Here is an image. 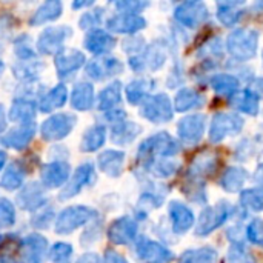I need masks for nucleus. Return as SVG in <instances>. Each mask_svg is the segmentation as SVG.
I'll return each mask as SVG.
<instances>
[{
  "mask_svg": "<svg viewBox=\"0 0 263 263\" xmlns=\"http://www.w3.org/2000/svg\"><path fill=\"white\" fill-rule=\"evenodd\" d=\"M97 217V211L86 205H71L62 210L55 219V233L66 236L76 230L91 223Z\"/></svg>",
  "mask_w": 263,
  "mask_h": 263,
  "instance_id": "obj_1",
  "label": "nucleus"
},
{
  "mask_svg": "<svg viewBox=\"0 0 263 263\" xmlns=\"http://www.w3.org/2000/svg\"><path fill=\"white\" fill-rule=\"evenodd\" d=\"M179 151V145L176 140H173L166 133L156 134L149 139H146L140 146H139V154L137 159L143 163H149L156 160V157H168L174 156Z\"/></svg>",
  "mask_w": 263,
  "mask_h": 263,
  "instance_id": "obj_2",
  "label": "nucleus"
},
{
  "mask_svg": "<svg viewBox=\"0 0 263 263\" xmlns=\"http://www.w3.org/2000/svg\"><path fill=\"white\" fill-rule=\"evenodd\" d=\"M96 180H97V173H96L94 165L89 162L82 163L76 168L74 174L69 176L66 183L62 186L59 199L60 200H69V199L79 196L83 188L92 186L96 183Z\"/></svg>",
  "mask_w": 263,
  "mask_h": 263,
  "instance_id": "obj_3",
  "label": "nucleus"
},
{
  "mask_svg": "<svg viewBox=\"0 0 263 263\" xmlns=\"http://www.w3.org/2000/svg\"><path fill=\"white\" fill-rule=\"evenodd\" d=\"M77 123V117L60 112L49 116L42 125H40V136L45 142H59L63 140L66 136L71 134Z\"/></svg>",
  "mask_w": 263,
  "mask_h": 263,
  "instance_id": "obj_4",
  "label": "nucleus"
},
{
  "mask_svg": "<svg viewBox=\"0 0 263 263\" xmlns=\"http://www.w3.org/2000/svg\"><path fill=\"white\" fill-rule=\"evenodd\" d=\"M54 63L57 69V76L62 80L72 79L86 63V57L79 49L71 48H62L54 54Z\"/></svg>",
  "mask_w": 263,
  "mask_h": 263,
  "instance_id": "obj_5",
  "label": "nucleus"
},
{
  "mask_svg": "<svg viewBox=\"0 0 263 263\" xmlns=\"http://www.w3.org/2000/svg\"><path fill=\"white\" fill-rule=\"evenodd\" d=\"M140 114L154 123H165L173 117V106L166 94L146 96L142 102Z\"/></svg>",
  "mask_w": 263,
  "mask_h": 263,
  "instance_id": "obj_6",
  "label": "nucleus"
},
{
  "mask_svg": "<svg viewBox=\"0 0 263 263\" xmlns=\"http://www.w3.org/2000/svg\"><path fill=\"white\" fill-rule=\"evenodd\" d=\"M123 71V63L111 55H96L91 62L85 63V72L92 80H105L116 77Z\"/></svg>",
  "mask_w": 263,
  "mask_h": 263,
  "instance_id": "obj_7",
  "label": "nucleus"
},
{
  "mask_svg": "<svg viewBox=\"0 0 263 263\" xmlns=\"http://www.w3.org/2000/svg\"><path fill=\"white\" fill-rule=\"evenodd\" d=\"M72 34V31L68 26H49L45 28L39 39H37V51L45 55H54L59 49L63 48L65 40Z\"/></svg>",
  "mask_w": 263,
  "mask_h": 263,
  "instance_id": "obj_8",
  "label": "nucleus"
},
{
  "mask_svg": "<svg viewBox=\"0 0 263 263\" xmlns=\"http://www.w3.org/2000/svg\"><path fill=\"white\" fill-rule=\"evenodd\" d=\"M257 46V34L253 31L239 29L228 39V51L240 60H247L254 55Z\"/></svg>",
  "mask_w": 263,
  "mask_h": 263,
  "instance_id": "obj_9",
  "label": "nucleus"
},
{
  "mask_svg": "<svg viewBox=\"0 0 263 263\" xmlns=\"http://www.w3.org/2000/svg\"><path fill=\"white\" fill-rule=\"evenodd\" d=\"M35 133H37V126L34 122L18 123V126L6 131L0 140L6 148L22 151L32 142V139L35 137Z\"/></svg>",
  "mask_w": 263,
  "mask_h": 263,
  "instance_id": "obj_10",
  "label": "nucleus"
},
{
  "mask_svg": "<svg viewBox=\"0 0 263 263\" xmlns=\"http://www.w3.org/2000/svg\"><path fill=\"white\" fill-rule=\"evenodd\" d=\"M69 176H71V166L65 160H60V159L43 165L40 170V180L43 186L48 190L62 188L69 179Z\"/></svg>",
  "mask_w": 263,
  "mask_h": 263,
  "instance_id": "obj_11",
  "label": "nucleus"
},
{
  "mask_svg": "<svg viewBox=\"0 0 263 263\" xmlns=\"http://www.w3.org/2000/svg\"><path fill=\"white\" fill-rule=\"evenodd\" d=\"M233 206L230 203H217L216 206H210L205 210L200 216L199 227H197V234H208L213 230L219 228L233 213Z\"/></svg>",
  "mask_w": 263,
  "mask_h": 263,
  "instance_id": "obj_12",
  "label": "nucleus"
},
{
  "mask_svg": "<svg viewBox=\"0 0 263 263\" xmlns=\"http://www.w3.org/2000/svg\"><path fill=\"white\" fill-rule=\"evenodd\" d=\"M83 46L88 52L94 55H103V54H108L116 46V39L111 35V32L97 26V28L88 29L83 39Z\"/></svg>",
  "mask_w": 263,
  "mask_h": 263,
  "instance_id": "obj_13",
  "label": "nucleus"
},
{
  "mask_svg": "<svg viewBox=\"0 0 263 263\" xmlns=\"http://www.w3.org/2000/svg\"><path fill=\"white\" fill-rule=\"evenodd\" d=\"M17 251L25 262H40L48 254V240L40 234H29L20 240Z\"/></svg>",
  "mask_w": 263,
  "mask_h": 263,
  "instance_id": "obj_14",
  "label": "nucleus"
},
{
  "mask_svg": "<svg viewBox=\"0 0 263 263\" xmlns=\"http://www.w3.org/2000/svg\"><path fill=\"white\" fill-rule=\"evenodd\" d=\"M137 237V223L129 217L123 216L116 219L108 228V239L116 245H128Z\"/></svg>",
  "mask_w": 263,
  "mask_h": 263,
  "instance_id": "obj_15",
  "label": "nucleus"
},
{
  "mask_svg": "<svg viewBox=\"0 0 263 263\" xmlns=\"http://www.w3.org/2000/svg\"><path fill=\"white\" fill-rule=\"evenodd\" d=\"M146 25L145 18L133 12H120L106 20V28L109 32L117 34H136Z\"/></svg>",
  "mask_w": 263,
  "mask_h": 263,
  "instance_id": "obj_16",
  "label": "nucleus"
},
{
  "mask_svg": "<svg viewBox=\"0 0 263 263\" xmlns=\"http://www.w3.org/2000/svg\"><path fill=\"white\" fill-rule=\"evenodd\" d=\"M46 194L40 183L29 182L17 194V205L25 211H37L46 205Z\"/></svg>",
  "mask_w": 263,
  "mask_h": 263,
  "instance_id": "obj_17",
  "label": "nucleus"
},
{
  "mask_svg": "<svg viewBox=\"0 0 263 263\" xmlns=\"http://www.w3.org/2000/svg\"><path fill=\"white\" fill-rule=\"evenodd\" d=\"M242 129V119L233 114H217L213 120L210 137L213 142H220L227 136H233Z\"/></svg>",
  "mask_w": 263,
  "mask_h": 263,
  "instance_id": "obj_18",
  "label": "nucleus"
},
{
  "mask_svg": "<svg viewBox=\"0 0 263 263\" xmlns=\"http://www.w3.org/2000/svg\"><path fill=\"white\" fill-rule=\"evenodd\" d=\"M206 15H208V11L205 5L197 0H190L176 9V18L186 26H196L202 23L206 18Z\"/></svg>",
  "mask_w": 263,
  "mask_h": 263,
  "instance_id": "obj_19",
  "label": "nucleus"
},
{
  "mask_svg": "<svg viewBox=\"0 0 263 263\" xmlns=\"http://www.w3.org/2000/svg\"><path fill=\"white\" fill-rule=\"evenodd\" d=\"M96 94L89 82H77L71 91V106L76 111H89L94 106Z\"/></svg>",
  "mask_w": 263,
  "mask_h": 263,
  "instance_id": "obj_20",
  "label": "nucleus"
},
{
  "mask_svg": "<svg viewBox=\"0 0 263 263\" xmlns=\"http://www.w3.org/2000/svg\"><path fill=\"white\" fill-rule=\"evenodd\" d=\"M205 128V117L202 116H188L179 122L177 131L179 137L188 143H197L203 136Z\"/></svg>",
  "mask_w": 263,
  "mask_h": 263,
  "instance_id": "obj_21",
  "label": "nucleus"
},
{
  "mask_svg": "<svg viewBox=\"0 0 263 263\" xmlns=\"http://www.w3.org/2000/svg\"><path fill=\"white\" fill-rule=\"evenodd\" d=\"M123 163H125V153L116 151V149H108L99 154L97 157V166L102 173H105L109 177H120L123 171Z\"/></svg>",
  "mask_w": 263,
  "mask_h": 263,
  "instance_id": "obj_22",
  "label": "nucleus"
},
{
  "mask_svg": "<svg viewBox=\"0 0 263 263\" xmlns=\"http://www.w3.org/2000/svg\"><path fill=\"white\" fill-rule=\"evenodd\" d=\"M136 251L142 260H148V262H165V260L173 259V254L166 248H163L160 243L153 242L145 237L139 239V242L136 245Z\"/></svg>",
  "mask_w": 263,
  "mask_h": 263,
  "instance_id": "obj_23",
  "label": "nucleus"
},
{
  "mask_svg": "<svg viewBox=\"0 0 263 263\" xmlns=\"http://www.w3.org/2000/svg\"><path fill=\"white\" fill-rule=\"evenodd\" d=\"M170 219H171V223H173V230L179 234L182 233H186L191 227H193V222H194V216H193V211L180 203V202H171L170 203Z\"/></svg>",
  "mask_w": 263,
  "mask_h": 263,
  "instance_id": "obj_24",
  "label": "nucleus"
},
{
  "mask_svg": "<svg viewBox=\"0 0 263 263\" xmlns=\"http://www.w3.org/2000/svg\"><path fill=\"white\" fill-rule=\"evenodd\" d=\"M68 100V89L63 83H59L55 86H52L51 89H48L39 100V109L45 114L62 108Z\"/></svg>",
  "mask_w": 263,
  "mask_h": 263,
  "instance_id": "obj_25",
  "label": "nucleus"
},
{
  "mask_svg": "<svg viewBox=\"0 0 263 263\" xmlns=\"http://www.w3.org/2000/svg\"><path fill=\"white\" fill-rule=\"evenodd\" d=\"M37 114V105L25 97L14 99L11 108H9V120L14 123H26L32 122Z\"/></svg>",
  "mask_w": 263,
  "mask_h": 263,
  "instance_id": "obj_26",
  "label": "nucleus"
},
{
  "mask_svg": "<svg viewBox=\"0 0 263 263\" xmlns=\"http://www.w3.org/2000/svg\"><path fill=\"white\" fill-rule=\"evenodd\" d=\"M140 134V126L133 123V122H126V120H120L112 123L111 126V142L116 145H128L131 143L137 136Z\"/></svg>",
  "mask_w": 263,
  "mask_h": 263,
  "instance_id": "obj_27",
  "label": "nucleus"
},
{
  "mask_svg": "<svg viewBox=\"0 0 263 263\" xmlns=\"http://www.w3.org/2000/svg\"><path fill=\"white\" fill-rule=\"evenodd\" d=\"M62 12H63V6H62L60 0H46L32 14V17L29 18V23L32 26H39V25H43L48 22H54L62 15Z\"/></svg>",
  "mask_w": 263,
  "mask_h": 263,
  "instance_id": "obj_28",
  "label": "nucleus"
},
{
  "mask_svg": "<svg viewBox=\"0 0 263 263\" xmlns=\"http://www.w3.org/2000/svg\"><path fill=\"white\" fill-rule=\"evenodd\" d=\"M120 102H122V83L119 80H114L99 92L96 105L100 111H108L111 108H116Z\"/></svg>",
  "mask_w": 263,
  "mask_h": 263,
  "instance_id": "obj_29",
  "label": "nucleus"
},
{
  "mask_svg": "<svg viewBox=\"0 0 263 263\" xmlns=\"http://www.w3.org/2000/svg\"><path fill=\"white\" fill-rule=\"evenodd\" d=\"M106 142V129L102 125H94L83 133L80 149L83 153H96L99 151Z\"/></svg>",
  "mask_w": 263,
  "mask_h": 263,
  "instance_id": "obj_30",
  "label": "nucleus"
},
{
  "mask_svg": "<svg viewBox=\"0 0 263 263\" xmlns=\"http://www.w3.org/2000/svg\"><path fill=\"white\" fill-rule=\"evenodd\" d=\"M26 170L20 165V162H14L6 166L2 179H0V188L5 191H15L18 190L25 182Z\"/></svg>",
  "mask_w": 263,
  "mask_h": 263,
  "instance_id": "obj_31",
  "label": "nucleus"
},
{
  "mask_svg": "<svg viewBox=\"0 0 263 263\" xmlns=\"http://www.w3.org/2000/svg\"><path fill=\"white\" fill-rule=\"evenodd\" d=\"M42 69H43V65L37 63L35 59H31V60H22V63L14 65L12 72H14L15 79H18L20 82L32 83L39 79Z\"/></svg>",
  "mask_w": 263,
  "mask_h": 263,
  "instance_id": "obj_32",
  "label": "nucleus"
},
{
  "mask_svg": "<svg viewBox=\"0 0 263 263\" xmlns=\"http://www.w3.org/2000/svg\"><path fill=\"white\" fill-rule=\"evenodd\" d=\"M154 86V83L151 80L146 79H139V80H133L128 86H126V99L131 105H139L143 102V99L148 96V92L151 91V88Z\"/></svg>",
  "mask_w": 263,
  "mask_h": 263,
  "instance_id": "obj_33",
  "label": "nucleus"
},
{
  "mask_svg": "<svg viewBox=\"0 0 263 263\" xmlns=\"http://www.w3.org/2000/svg\"><path fill=\"white\" fill-rule=\"evenodd\" d=\"M202 103H203V97L193 89H182L176 96V109L180 112L197 108Z\"/></svg>",
  "mask_w": 263,
  "mask_h": 263,
  "instance_id": "obj_34",
  "label": "nucleus"
},
{
  "mask_svg": "<svg viewBox=\"0 0 263 263\" xmlns=\"http://www.w3.org/2000/svg\"><path fill=\"white\" fill-rule=\"evenodd\" d=\"M233 103L237 109L247 114H257L259 111V103H257V96L251 91H243L242 94H237L233 99Z\"/></svg>",
  "mask_w": 263,
  "mask_h": 263,
  "instance_id": "obj_35",
  "label": "nucleus"
},
{
  "mask_svg": "<svg viewBox=\"0 0 263 263\" xmlns=\"http://www.w3.org/2000/svg\"><path fill=\"white\" fill-rule=\"evenodd\" d=\"M14 54L20 60H31L35 59V49L32 45V40L28 34H22L14 40Z\"/></svg>",
  "mask_w": 263,
  "mask_h": 263,
  "instance_id": "obj_36",
  "label": "nucleus"
},
{
  "mask_svg": "<svg viewBox=\"0 0 263 263\" xmlns=\"http://www.w3.org/2000/svg\"><path fill=\"white\" fill-rule=\"evenodd\" d=\"M247 180V174L240 168H230L222 179V185L227 191H239Z\"/></svg>",
  "mask_w": 263,
  "mask_h": 263,
  "instance_id": "obj_37",
  "label": "nucleus"
},
{
  "mask_svg": "<svg viewBox=\"0 0 263 263\" xmlns=\"http://www.w3.org/2000/svg\"><path fill=\"white\" fill-rule=\"evenodd\" d=\"M15 223V208L11 200L0 199V230L11 228Z\"/></svg>",
  "mask_w": 263,
  "mask_h": 263,
  "instance_id": "obj_38",
  "label": "nucleus"
},
{
  "mask_svg": "<svg viewBox=\"0 0 263 263\" xmlns=\"http://www.w3.org/2000/svg\"><path fill=\"white\" fill-rule=\"evenodd\" d=\"M237 86H239V82L231 76H216L213 79V88L220 94L231 96L234 94V91H237Z\"/></svg>",
  "mask_w": 263,
  "mask_h": 263,
  "instance_id": "obj_39",
  "label": "nucleus"
},
{
  "mask_svg": "<svg viewBox=\"0 0 263 263\" xmlns=\"http://www.w3.org/2000/svg\"><path fill=\"white\" fill-rule=\"evenodd\" d=\"M216 168V156H213V154H202V156H199L196 160H194V163L191 165V173H194V174H199V176H205V174H208V173H211L213 170Z\"/></svg>",
  "mask_w": 263,
  "mask_h": 263,
  "instance_id": "obj_40",
  "label": "nucleus"
},
{
  "mask_svg": "<svg viewBox=\"0 0 263 263\" xmlns=\"http://www.w3.org/2000/svg\"><path fill=\"white\" fill-rule=\"evenodd\" d=\"M72 256V247L66 242H57L48 250V259L52 262H66Z\"/></svg>",
  "mask_w": 263,
  "mask_h": 263,
  "instance_id": "obj_41",
  "label": "nucleus"
},
{
  "mask_svg": "<svg viewBox=\"0 0 263 263\" xmlns=\"http://www.w3.org/2000/svg\"><path fill=\"white\" fill-rule=\"evenodd\" d=\"M103 17H105V9L103 8H96L86 14H83L79 20V26L85 31L88 29H92V28H97L102 22H103Z\"/></svg>",
  "mask_w": 263,
  "mask_h": 263,
  "instance_id": "obj_42",
  "label": "nucleus"
},
{
  "mask_svg": "<svg viewBox=\"0 0 263 263\" xmlns=\"http://www.w3.org/2000/svg\"><path fill=\"white\" fill-rule=\"evenodd\" d=\"M242 203L253 211H263V191L250 190L242 193Z\"/></svg>",
  "mask_w": 263,
  "mask_h": 263,
  "instance_id": "obj_43",
  "label": "nucleus"
},
{
  "mask_svg": "<svg viewBox=\"0 0 263 263\" xmlns=\"http://www.w3.org/2000/svg\"><path fill=\"white\" fill-rule=\"evenodd\" d=\"M52 219H54V210L52 208H48L45 205V206H42L40 210L35 211V214H34V217H32L31 222H32L34 228L45 230V228L49 227V223L52 222Z\"/></svg>",
  "mask_w": 263,
  "mask_h": 263,
  "instance_id": "obj_44",
  "label": "nucleus"
},
{
  "mask_svg": "<svg viewBox=\"0 0 263 263\" xmlns=\"http://www.w3.org/2000/svg\"><path fill=\"white\" fill-rule=\"evenodd\" d=\"M148 165H151V171L156 174V176H159V177H168V176H171L174 171H176V163H173V162H168V160H160V162H156V160H153V162H149Z\"/></svg>",
  "mask_w": 263,
  "mask_h": 263,
  "instance_id": "obj_45",
  "label": "nucleus"
},
{
  "mask_svg": "<svg viewBox=\"0 0 263 263\" xmlns=\"http://www.w3.org/2000/svg\"><path fill=\"white\" fill-rule=\"evenodd\" d=\"M100 236H102V227L97 225V223H92L88 227L86 233L82 236V245L83 247H91L94 243H97L100 240Z\"/></svg>",
  "mask_w": 263,
  "mask_h": 263,
  "instance_id": "obj_46",
  "label": "nucleus"
},
{
  "mask_svg": "<svg viewBox=\"0 0 263 263\" xmlns=\"http://www.w3.org/2000/svg\"><path fill=\"white\" fill-rule=\"evenodd\" d=\"M217 254L213 250H199V251H190L182 256V260H193V262H200V260H214Z\"/></svg>",
  "mask_w": 263,
  "mask_h": 263,
  "instance_id": "obj_47",
  "label": "nucleus"
},
{
  "mask_svg": "<svg viewBox=\"0 0 263 263\" xmlns=\"http://www.w3.org/2000/svg\"><path fill=\"white\" fill-rule=\"evenodd\" d=\"M145 6L143 0H120L117 3V9L120 12H133L137 14L139 11H142Z\"/></svg>",
  "mask_w": 263,
  "mask_h": 263,
  "instance_id": "obj_48",
  "label": "nucleus"
},
{
  "mask_svg": "<svg viewBox=\"0 0 263 263\" xmlns=\"http://www.w3.org/2000/svg\"><path fill=\"white\" fill-rule=\"evenodd\" d=\"M248 236L251 239V242L263 245V222L262 220H254L250 227H248Z\"/></svg>",
  "mask_w": 263,
  "mask_h": 263,
  "instance_id": "obj_49",
  "label": "nucleus"
},
{
  "mask_svg": "<svg viewBox=\"0 0 263 263\" xmlns=\"http://www.w3.org/2000/svg\"><path fill=\"white\" fill-rule=\"evenodd\" d=\"M122 48H123L128 54H131V55L139 54V52L142 51V48H143V39H140V37L126 39V40L123 42Z\"/></svg>",
  "mask_w": 263,
  "mask_h": 263,
  "instance_id": "obj_50",
  "label": "nucleus"
},
{
  "mask_svg": "<svg viewBox=\"0 0 263 263\" xmlns=\"http://www.w3.org/2000/svg\"><path fill=\"white\" fill-rule=\"evenodd\" d=\"M219 18L225 25H233L234 22H237L239 12H236L233 9V6H220V9H219Z\"/></svg>",
  "mask_w": 263,
  "mask_h": 263,
  "instance_id": "obj_51",
  "label": "nucleus"
},
{
  "mask_svg": "<svg viewBox=\"0 0 263 263\" xmlns=\"http://www.w3.org/2000/svg\"><path fill=\"white\" fill-rule=\"evenodd\" d=\"M125 111L122 109H117V108H111L108 111H105V119L111 123H116V122H120V120H125Z\"/></svg>",
  "mask_w": 263,
  "mask_h": 263,
  "instance_id": "obj_52",
  "label": "nucleus"
},
{
  "mask_svg": "<svg viewBox=\"0 0 263 263\" xmlns=\"http://www.w3.org/2000/svg\"><path fill=\"white\" fill-rule=\"evenodd\" d=\"M103 260L105 262H125V257L123 256H120L117 251H114V250H106L105 251V257H103Z\"/></svg>",
  "mask_w": 263,
  "mask_h": 263,
  "instance_id": "obj_53",
  "label": "nucleus"
},
{
  "mask_svg": "<svg viewBox=\"0 0 263 263\" xmlns=\"http://www.w3.org/2000/svg\"><path fill=\"white\" fill-rule=\"evenodd\" d=\"M96 0H72V9H82V8H89L94 5Z\"/></svg>",
  "mask_w": 263,
  "mask_h": 263,
  "instance_id": "obj_54",
  "label": "nucleus"
},
{
  "mask_svg": "<svg viewBox=\"0 0 263 263\" xmlns=\"http://www.w3.org/2000/svg\"><path fill=\"white\" fill-rule=\"evenodd\" d=\"M5 129H6V114L3 105H0V133H3Z\"/></svg>",
  "mask_w": 263,
  "mask_h": 263,
  "instance_id": "obj_55",
  "label": "nucleus"
},
{
  "mask_svg": "<svg viewBox=\"0 0 263 263\" xmlns=\"http://www.w3.org/2000/svg\"><path fill=\"white\" fill-rule=\"evenodd\" d=\"M220 6H236L239 3H242L243 0H217Z\"/></svg>",
  "mask_w": 263,
  "mask_h": 263,
  "instance_id": "obj_56",
  "label": "nucleus"
},
{
  "mask_svg": "<svg viewBox=\"0 0 263 263\" xmlns=\"http://www.w3.org/2000/svg\"><path fill=\"white\" fill-rule=\"evenodd\" d=\"M79 260H80V262H83V260H99V256H97V254L89 253V254H83Z\"/></svg>",
  "mask_w": 263,
  "mask_h": 263,
  "instance_id": "obj_57",
  "label": "nucleus"
},
{
  "mask_svg": "<svg viewBox=\"0 0 263 263\" xmlns=\"http://www.w3.org/2000/svg\"><path fill=\"white\" fill-rule=\"evenodd\" d=\"M256 180L263 186V165H260L259 170L256 171Z\"/></svg>",
  "mask_w": 263,
  "mask_h": 263,
  "instance_id": "obj_58",
  "label": "nucleus"
},
{
  "mask_svg": "<svg viewBox=\"0 0 263 263\" xmlns=\"http://www.w3.org/2000/svg\"><path fill=\"white\" fill-rule=\"evenodd\" d=\"M5 165H6V153L0 151V171L5 168Z\"/></svg>",
  "mask_w": 263,
  "mask_h": 263,
  "instance_id": "obj_59",
  "label": "nucleus"
},
{
  "mask_svg": "<svg viewBox=\"0 0 263 263\" xmlns=\"http://www.w3.org/2000/svg\"><path fill=\"white\" fill-rule=\"evenodd\" d=\"M3 69H5V63H3V60H0V74L3 72Z\"/></svg>",
  "mask_w": 263,
  "mask_h": 263,
  "instance_id": "obj_60",
  "label": "nucleus"
},
{
  "mask_svg": "<svg viewBox=\"0 0 263 263\" xmlns=\"http://www.w3.org/2000/svg\"><path fill=\"white\" fill-rule=\"evenodd\" d=\"M111 2H116V0H111Z\"/></svg>",
  "mask_w": 263,
  "mask_h": 263,
  "instance_id": "obj_61",
  "label": "nucleus"
},
{
  "mask_svg": "<svg viewBox=\"0 0 263 263\" xmlns=\"http://www.w3.org/2000/svg\"><path fill=\"white\" fill-rule=\"evenodd\" d=\"M0 240H2V237H0Z\"/></svg>",
  "mask_w": 263,
  "mask_h": 263,
  "instance_id": "obj_62",
  "label": "nucleus"
}]
</instances>
